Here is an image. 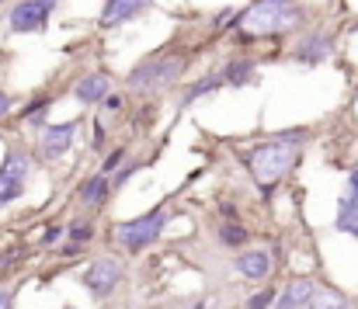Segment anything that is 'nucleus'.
Wrapping results in <instances>:
<instances>
[{
	"label": "nucleus",
	"mask_w": 358,
	"mask_h": 309,
	"mask_svg": "<svg viewBox=\"0 0 358 309\" xmlns=\"http://www.w3.org/2000/svg\"><path fill=\"white\" fill-rule=\"evenodd\" d=\"M299 139H303V136H296V132L275 136V139L257 143V146L247 153V164H250V171H254V178H257V185H261L264 192L275 188V185L292 171V164H296V157H299Z\"/></svg>",
	"instance_id": "obj_1"
},
{
	"label": "nucleus",
	"mask_w": 358,
	"mask_h": 309,
	"mask_svg": "<svg viewBox=\"0 0 358 309\" xmlns=\"http://www.w3.org/2000/svg\"><path fill=\"white\" fill-rule=\"evenodd\" d=\"M303 17L299 0H254L237 21L240 42H254V35H278L289 31Z\"/></svg>",
	"instance_id": "obj_2"
},
{
	"label": "nucleus",
	"mask_w": 358,
	"mask_h": 309,
	"mask_svg": "<svg viewBox=\"0 0 358 309\" xmlns=\"http://www.w3.org/2000/svg\"><path fill=\"white\" fill-rule=\"evenodd\" d=\"M185 70V56H160V59H146L129 73V87L132 91H160L167 84H174Z\"/></svg>",
	"instance_id": "obj_3"
},
{
	"label": "nucleus",
	"mask_w": 358,
	"mask_h": 309,
	"mask_svg": "<svg viewBox=\"0 0 358 309\" xmlns=\"http://www.w3.org/2000/svg\"><path fill=\"white\" fill-rule=\"evenodd\" d=\"M167 212L164 208H153V212H146V215H139V219H132V222H122L119 229V243L125 250H143V247H150L153 240H160V233H164V226H167Z\"/></svg>",
	"instance_id": "obj_4"
},
{
	"label": "nucleus",
	"mask_w": 358,
	"mask_h": 309,
	"mask_svg": "<svg viewBox=\"0 0 358 309\" xmlns=\"http://www.w3.org/2000/svg\"><path fill=\"white\" fill-rule=\"evenodd\" d=\"M24 181H28V157L21 150H10L3 167H0V206L21 199L24 195Z\"/></svg>",
	"instance_id": "obj_5"
},
{
	"label": "nucleus",
	"mask_w": 358,
	"mask_h": 309,
	"mask_svg": "<svg viewBox=\"0 0 358 309\" xmlns=\"http://www.w3.org/2000/svg\"><path fill=\"white\" fill-rule=\"evenodd\" d=\"M52 7H56V0H21V3L10 10L7 21H10L14 31H38V28L49 21Z\"/></svg>",
	"instance_id": "obj_6"
},
{
	"label": "nucleus",
	"mask_w": 358,
	"mask_h": 309,
	"mask_svg": "<svg viewBox=\"0 0 358 309\" xmlns=\"http://www.w3.org/2000/svg\"><path fill=\"white\" fill-rule=\"evenodd\" d=\"M119 282H122V264L115 257H98V261H91V268H87V275H84V285H87L94 296L115 292Z\"/></svg>",
	"instance_id": "obj_7"
},
{
	"label": "nucleus",
	"mask_w": 358,
	"mask_h": 309,
	"mask_svg": "<svg viewBox=\"0 0 358 309\" xmlns=\"http://www.w3.org/2000/svg\"><path fill=\"white\" fill-rule=\"evenodd\" d=\"M73 136H77V122H59V125L42 129V139H38L42 157H45V160H59V157L70 150Z\"/></svg>",
	"instance_id": "obj_8"
},
{
	"label": "nucleus",
	"mask_w": 358,
	"mask_h": 309,
	"mask_svg": "<svg viewBox=\"0 0 358 309\" xmlns=\"http://www.w3.org/2000/svg\"><path fill=\"white\" fill-rule=\"evenodd\" d=\"M331 56V35H324V31H317V35H310V38H303L299 45H296V63H320V59H327Z\"/></svg>",
	"instance_id": "obj_9"
},
{
	"label": "nucleus",
	"mask_w": 358,
	"mask_h": 309,
	"mask_svg": "<svg viewBox=\"0 0 358 309\" xmlns=\"http://www.w3.org/2000/svg\"><path fill=\"white\" fill-rule=\"evenodd\" d=\"M310 296H313V282L310 278H296V282H289L282 289V296H275V309H299L310 303Z\"/></svg>",
	"instance_id": "obj_10"
},
{
	"label": "nucleus",
	"mask_w": 358,
	"mask_h": 309,
	"mask_svg": "<svg viewBox=\"0 0 358 309\" xmlns=\"http://www.w3.org/2000/svg\"><path fill=\"white\" fill-rule=\"evenodd\" d=\"M108 91H112V80H108L105 73H91V77H84V80L73 87L77 101H84V104L105 101V98H108Z\"/></svg>",
	"instance_id": "obj_11"
},
{
	"label": "nucleus",
	"mask_w": 358,
	"mask_h": 309,
	"mask_svg": "<svg viewBox=\"0 0 358 309\" xmlns=\"http://www.w3.org/2000/svg\"><path fill=\"white\" fill-rule=\"evenodd\" d=\"M146 3H150V0H108L105 10H101V24H105V28L122 24V21H129L132 14H139Z\"/></svg>",
	"instance_id": "obj_12"
},
{
	"label": "nucleus",
	"mask_w": 358,
	"mask_h": 309,
	"mask_svg": "<svg viewBox=\"0 0 358 309\" xmlns=\"http://www.w3.org/2000/svg\"><path fill=\"white\" fill-rule=\"evenodd\" d=\"M234 268H237L243 278H264L271 271V257L264 250H247V254H240L237 261H234Z\"/></svg>",
	"instance_id": "obj_13"
},
{
	"label": "nucleus",
	"mask_w": 358,
	"mask_h": 309,
	"mask_svg": "<svg viewBox=\"0 0 358 309\" xmlns=\"http://www.w3.org/2000/svg\"><path fill=\"white\" fill-rule=\"evenodd\" d=\"M338 229L358 236V195L355 192H348V195L341 199V208H338Z\"/></svg>",
	"instance_id": "obj_14"
},
{
	"label": "nucleus",
	"mask_w": 358,
	"mask_h": 309,
	"mask_svg": "<svg viewBox=\"0 0 358 309\" xmlns=\"http://www.w3.org/2000/svg\"><path fill=\"white\" fill-rule=\"evenodd\" d=\"M306 309H352V303H348L338 289H313Z\"/></svg>",
	"instance_id": "obj_15"
},
{
	"label": "nucleus",
	"mask_w": 358,
	"mask_h": 309,
	"mask_svg": "<svg viewBox=\"0 0 358 309\" xmlns=\"http://www.w3.org/2000/svg\"><path fill=\"white\" fill-rule=\"evenodd\" d=\"M108 188H112V181H108V174H94L84 188H80V202H87V206H98L105 195H108Z\"/></svg>",
	"instance_id": "obj_16"
},
{
	"label": "nucleus",
	"mask_w": 358,
	"mask_h": 309,
	"mask_svg": "<svg viewBox=\"0 0 358 309\" xmlns=\"http://www.w3.org/2000/svg\"><path fill=\"white\" fill-rule=\"evenodd\" d=\"M223 80H227V84H234V87H243V84H250V80H254V63H247V59H243V63H230V66H227V73H223Z\"/></svg>",
	"instance_id": "obj_17"
},
{
	"label": "nucleus",
	"mask_w": 358,
	"mask_h": 309,
	"mask_svg": "<svg viewBox=\"0 0 358 309\" xmlns=\"http://www.w3.org/2000/svg\"><path fill=\"white\" fill-rule=\"evenodd\" d=\"M223 84V77H202L199 84H192L188 91H185V98H181V104H192V101H199L202 94H209V91H216Z\"/></svg>",
	"instance_id": "obj_18"
},
{
	"label": "nucleus",
	"mask_w": 358,
	"mask_h": 309,
	"mask_svg": "<svg viewBox=\"0 0 358 309\" xmlns=\"http://www.w3.org/2000/svg\"><path fill=\"white\" fill-rule=\"evenodd\" d=\"M247 229L243 226H237V222H227V226H220V240L227 243V247H243L247 243Z\"/></svg>",
	"instance_id": "obj_19"
},
{
	"label": "nucleus",
	"mask_w": 358,
	"mask_h": 309,
	"mask_svg": "<svg viewBox=\"0 0 358 309\" xmlns=\"http://www.w3.org/2000/svg\"><path fill=\"white\" fill-rule=\"evenodd\" d=\"M271 303H275V289H264L261 296H254V299L247 303V309H268Z\"/></svg>",
	"instance_id": "obj_20"
},
{
	"label": "nucleus",
	"mask_w": 358,
	"mask_h": 309,
	"mask_svg": "<svg viewBox=\"0 0 358 309\" xmlns=\"http://www.w3.org/2000/svg\"><path fill=\"white\" fill-rule=\"evenodd\" d=\"M70 236H73V247H84V243L94 236V229H91V226H73V229H70Z\"/></svg>",
	"instance_id": "obj_21"
},
{
	"label": "nucleus",
	"mask_w": 358,
	"mask_h": 309,
	"mask_svg": "<svg viewBox=\"0 0 358 309\" xmlns=\"http://www.w3.org/2000/svg\"><path fill=\"white\" fill-rule=\"evenodd\" d=\"M119 164H122V150H115V153H112V157L105 160V171H101V174H108V178H112V171H115Z\"/></svg>",
	"instance_id": "obj_22"
},
{
	"label": "nucleus",
	"mask_w": 358,
	"mask_h": 309,
	"mask_svg": "<svg viewBox=\"0 0 358 309\" xmlns=\"http://www.w3.org/2000/svg\"><path fill=\"white\" fill-rule=\"evenodd\" d=\"M59 233H63L59 226H49V229L42 233V243H56V240H59Z\"/></svg>",
	"instance_id": "obj_23"
},
{
	"label": "nucleus",
	"mask_w": 358,
	"mask_h": 309,
	"mask_svg": "<svg viewBox=\"0 0 358 309\" xmlns=\"http://www.w3.org/2000/svg\"><path fill=\"white\" fill-rule=\"evenodd\" d=\"M7 111H10V94H3V91H0V118H3Z\"/></svg>",
	"instance_id": "obj_24"
},
{
	"label": "nucleus",
	"mask_w": 358,
	"mask_h": 309,
	"mask_svg": "<svg viewBox=\"0 0 358 309\" xmlns=\"http://www.w3.org/2000/svg\"><path fill=\"white\" fill-rule=\"evenodd\" d=\"M132 174H136V167H125V171H122L119 178H115V185H125V181H129Z\"/></svg>",
	"instance_id": "obj_25"
},
{
	"label": "nucleus",
	"mask_w": 358,
	"mask_h": 309,
	"mask_svg": "<svg viewBox=\"0 0 358 309\" xmlns=\"http://www.w3.org/2000/svg\"><path fill=\"white\" fill-rule=\"evenodd\" d=\"M14 306V296L10 292H0V309H10Z\"/></svg>",
	"instance_id": "obj_26"
},
{
	"label": "nucleus",
	"mask_w": 358,
	"mask_h": 309,
	"mask_svg": "<svg viewBox=\"0 0 358 309\" xmlns=\"http://www.w3.org/2000/svg\"><path fill=\"white\" fill-rule=\"evenodd\" d=\"M101 139H105V125H98V129H94V146H101Z\"/></svg>",
	"instance_id": "obj_27"
},
{
	"label": "nucleus",
	"mask_w": 358,
	"mask_h": 309,
	"mask_svg": "<svg viewBox=\"0 0 358 309\" xmlns=\"http://www.w3.org/2000/svg\"><path fill=\"white\" fill-rule=\"evenodd\" d=\"M348 192H355L358 195V167H355V174H352V181H348Z\"/></svg>",
	"instance_id": "obj_28"
},
{
	"label": "nucleus",
	"mask_w": 358,
	"mask_h": 309,
	"mask_svg": "<svg viewBox=\"0 0 358 309\" xmlns=\"http://www.w3.org/2000/svg\"><path fill=\"white\" fill-rule=\"evenodd\" d=\"M195 309H206V303H199V306H195Z\"/></svg>",
	"instance_id": "obj_29"
}]
</instances>
